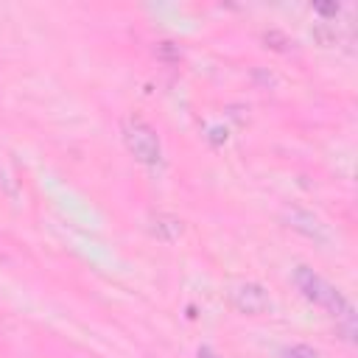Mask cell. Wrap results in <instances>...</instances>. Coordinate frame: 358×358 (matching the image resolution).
<instances>
[{
    "label": "cell",
    "instance_id": "6da1fadb",
    "mask_svg": "<svg viewBox=\"0 0 358 358\" xmlns=\"http://www.w3.org/2000/svg\"><path fill=\"white\" fill-rule=\"evenodd\" d=\"M294 282H296V288L302 291V296H305L308 302H313V305L324 308L327 313H333V316H336L338 322H344L347 330L352 333V327H355V310H352V305L347 302V296H344L336 285H330L322 274H316V271L308 268V266H299V268L294 271Z\"/></svg>",
    "mask_w": 358,
    "mask_h": 358
},
{
    "label": "cell",
    "instance_id": "7a4b0ae2",
    "mask_svg": "<svg viewBox=\"0 0 358 358\" xmlns=\"http://www.w3.org/2000/svg\"><path fill=\"white\" fill-rule=\"evenodd\" d=\"M120 134H123V143L129 148V154L143 162V165H157L162 159V145H159V134L157 129L143 120L140 115H129L123 117V126H120Z\"/></svg>",
    "mask_w": 358,
    "mask_h": 358
},
{
    "label": "cell",
    "instance_id": "3957f363",
    "mask_svg": "<svg viewBox=\"0 0 358 358\" xmlns=\"http://www.w3.org/2000/svg\"><path fill=\"white\" fill-rule=\"evenodd\" d=\"M232 305H235V310H241V313H246V316H260V313H266L268 310V294H266V288L263 285H257V282H243V285H238L235 291H232Z\"/></svg>",
    "mask_w": 358,
    "mask_h": 358
},
{
    "label": "cell",
    "instance_id": "277c9868",
    "mask_svg": "<svg viewBox=\"0 0 358 358\" xmlns=\"http://www.w3.org/2000/svg\"><path fill=\"white\" fill-rule=\"evenodd\" d=\"M282 215H285V221H288V227H291V229H299L302 235H308V238H313V241H322V243H327V241H330V235H327L324 224H322L316 215H310L308 210L285 207V210H282Z\"/></svg>",
    "mask_w": 358,
    "mask_h": 358
},
{
    "label": "cell",
    "instance_id": "5b68a950",
    "mask_svg": "<svg viewBox=\"0 0 358 358\" xmlns=\"http://www.w3.org/2000/svg\"><path fill=\"white\" fill-rule=\"evenodd\" d=\"M165 229H171V235L176 238L182 227H179V221H176V218H168V215H157V218H154V232H157V235H159L162 241H168Z\"/></svg>",
    "mask_w": 358,
    "mask_h": 358
},
{
    "label": "cell",
    "instance_id": "8992f818",
    "mask_svg": "<svg viewBox=\"0 0 358 358\" xmlns=\"http://www.w3.org/2000/svg\"><path fill=\"white\" fill-rule=\"evenodd\" d=\"M282 358H319V355H316V350H313V347H308V344H296V347L285 350V352H282Z\"/></svg>",
    "mask_w": 358,
    "mask_h": 358
},
{
    "label": "cell",
    "instance_id": "52a82bcc",
    "mask_svg": "<svg viewBox=\"0 0 358 358\" xmlns=\"http://www.w3.org/2000/svg\"><path fill=\"white\" fill-rule=\"evenodd\" d=\"M316 11L319 14H338V3H319Z\"/></svg>",
    "mask_w": 358,
    "mask_h": 358
},
{
    "label": "cell",
    "instance_id": "ba28073f",
    "mask_svg": "<svg viewBox=\"0 0 358 358\" xmlns=\"http://www.w3.org/2000/svg\"><path fill=\"white\" fill-rule=\"evenodd\" d=\"M199 358H218V355H215L210 347H201V350H199Z\"/></svg>",
    "mask_w": 358,
    "mask_h": 358
}]
</instances>
